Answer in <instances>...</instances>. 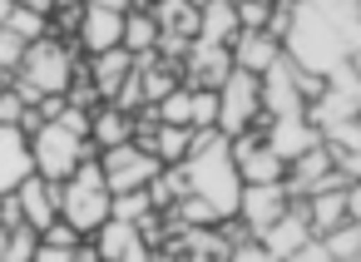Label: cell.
<instances>
[{
	"mask_svg": "<svg viewBox=\"0 0 361 262\" xmlns=\"http://www.w3.org/2000/svg\"><path fill=\"white\" fill-rule=\"evenodd\" d=\"M60 218L94 237L104 223H109V183H104V168H99V154L94 158H80V168L60 183Z\"/></svg>",
	"mask_w": 361,
	"mask_h": 262,
	"instance_id": "1",
	"label": "cell"
},
{
	"mask_svg": "<svg viewBox=\"0 0 361 262\" xmlns=\"http://www.w3.org/2000/svg\"><path fill=\"white\" fill-rule=\"evenodd\" d=\"M99 149L90 144V139H80V134H70L60 119H45L35 134H30V158H35V173L40 178H50V183H65L75 168H80V158H94Z\"/></svg>",
	"mask_w": 361,
	"mask_h": 262,
	"instance_id": "2",
	"label": "cell"
},
{
	"mask_svg": "<svg viewBox=\"0 0 361 262\" xmlns=\"http://www.w3.org/2000/svg\"><path fill=\"white\" fill-rule=\"evenodd\" d=\"M85 55H80V45L75 40H55V35H45V40H30L25 45V60H20V80H30L40 94H65L70 89V80H75V65H80Z\"/></svg>",
	"mask_w": 361,
	"mask_h": 262,
	"instance_id": "3",
	"label": "cell"
},
{
	"mask_svg": "<svg viewBox=\"0 0 361 262\" xmlns=\"http://www.w3.org/2000/svg\"><path fill=\"white\" fill-rule=\"evenodd\" d=\"M252 124L267 129V114H262V75L233 70V75L223 80V89H218V129L233 139V134H243V129H252Z\"/></svg>",
	"mask_w": 361,
	"mask_h": 262,
	"instance_id": "4",
	"label": "cell"
},
{
	"mask_svg": "<svg viewBox=\"0 0 361 262\" xmlns=\"http://www.w3.org/2000/svg\"><path fill=\"white\" fill-rule=\"evenodd\" d=\"M99 168H104V183L109 193H124V188H144L164 163L144 149V144H114V149H99Z\"/></svg>",
	"mask_w": 361,
	"mask_h": 262,
	"instance_id": "5",
	"label": "cell"
},
{
	"mask_svg": "<svg viewBox=\"0 0 361 262\" xmlns=\"http://www.w3.org/2000/svg\"><path fill=\"white\" fill-rule=\"evenodd\" d=\"M233 45H208V40H193L183 65H178V80L193 85V89H223V80L233 75Z\"/></svg>",
	"mask_w": 361,
	"mask_h": 262,
	"instance_id": "6",
	"label": "cell"
},
{
	"mask_svg": "<svg viewBox=\"0 0 361 262\" xmlns=\"http://www.w3.org/2000/svg\"><path fill=\"white\" fill-rule=\"evenodd\" d=\"M302 94H297V60L282 50L267 70H262V114L267 119H287V114H302Z\"/></svg>",
	"mask_w": 361,
	"mask_h": 262,
	"instance_id": "7",
	"label": "cell"
},
{
	"mask_svg": "<svg viewBox=\"0 0 361 262\" xmlns=\"http://www.w3.org/2000/svg\"><path fill=\"white\" fill-rule=\"evenodd\" d=\"M287 203H292V193H287L282 178H277V183H243L238 218L247 223V232H262L267 223H277V218L287 213Z\"/></svg>",
	"mask_w": 361,
	"mask_h": 262,
	"instance_id": "8",
	"label": "cell"
},
{
	"mask_svg": "<svg viewBox=\"0 0 361 262\" xmlns=\"http://www.w3.org/2000/svg\"><path fill=\"white\" fill-rule=\"evenodd\" d=\"M119 40H124V11H109V6H85V15H80V30H75V45H80V55L114 50Z\"/></svg>",
	"mask_w": 361,
	"mask_h": 262,
	"instance_id": "9",
	"label": "cell"
},
{
	"mask_svg": "<svg viewBox=\"0 0 361 262\" xmlns=\"http://www.w3.org/2000/svg\"><path fill=\"white\" fill-rule=\"evenodd\" d=\"M30 173H35L30 134L20 124H0V193H16Z\"/></svg>",
	"mask_w": 361,
	"mask_h": 262,
	"instance_id": "10",
	"label": "cell"
},
{
	"mask_svg": "<svg viewBox=\"0 0 361 262\" xmlns=\"http://www.w3.org/2000/svg\"><path fill=\"white\" fill-rule=\"evenodd\" d=\"M257 237H262V247H267V257H272V262H282V257H297V247L312 237V227H307V213H302V198H292V203H287V213H282L277 223H267Z\"/></svg>",
	"mask_w": 361,
	"mask_h": 262,
	"instance_id": "11",
	"label": "cell"
},
{
	"mask_svg": "<svg viewBox=\"0 0 361 262\" xmlns=\"http://www.w3.org/2000/svg\"><path fill=\"white\" fill-rule=\"evenodd\" d=\"M94 247H99L104 262H144V257H154L144 232H139V223H129V218H109L94 232Z\"/></svg>",
	"mask_w": 361,
	"mask_h": 262,
	"instance_id": "12",
	"label": "cell"
},
{
	"mask_svg": "<svg viewBox=\"0 0 361 262\" xmlns=\"http://www.w3.org/2000/svg\"><path fill=\"white\" fill-rule=\"evenodd\" d=\"M262 139L282 154V163H292L297 154H307L312 144H322V129L307 114H287V119H267V134Z\"/></svg>",
	"mask_w": 361,
	"mask_h": 262,
	"instance_id": "13",
	"label": "cell"
},
{
	"mask_svg": "<svg viewBox=\"0 0 361 262\" xmlns=\"http://www.w3.org/2000/svg\"><path fill=\"white\" fill-rule=\"evenodd\" d=\"M16 198H20V208H25V223L40 232V227H50L55 218H60V183H50V178H40V173H30L20 188H16Z\"/></svg>",
	"mask_w": 361,
	"mask_h": 262,
	"instance_id": "14",
	"label": "cell"
},
{
	"mask_svg": "<svg viewBox=\"0 0 361 262\" xmlns=\"http://www.w3.org/2000/svg\"><path fill=\"white\" fill-rule=\"evenodd\" d=\"M302 213H307V227L322 237V232H331L336 223H346L351 213H346V188H336V183H326V188H317V193H307L302 198Z\"/></svg>",
	"mask_w": 361,
	"mask_h": 262,
	"instance_id": "15",
	"label": "cell"
},
{
	"mask_svg": "<svg viewBox=\"0 0 361 262\" xmlns=\"http://www.w3.org/2000/svg\"><path fill=\"white\" fill-rule=\"evenodd\" d=\"M85 70H90V80H94V89H99V99H114V89H119L124 75L134 70V55H129L124 45H114V50L85 55Z\"/></svg>",
	"mask_w": 361,
	"mask_h": 262,
	"instance_id": "16",
	"label": "cell"
},
{
	"mask_svg": "<svg viewBox=\"0 0 361 262\" xmlns=\"http://www.w3.org/2000/svg\"><path fill=\"white\" fill-rule=\"evenodd\" d=\"M277 55H282V40L267 35V30H238V40H233V65H238V70L262 75Z\"/></svg>",
	"mask_w": 361,
	"mask_h": 262,
	"instance_id": "17",
	"label": "cell"
},
{
	"mask_svg": "<svg viewBox=\"0 0 361 262\" xmlns=\"http://www.w3.org/2000/svg\"><path fill=\"white\" fill-rule=\"evenodd\" d=\"M129 139H134V114L104 99V104L90 114V144H94V149H114V144H129Z\"/></svg>",
	"mask_w": 361,
	"mask_h": 262,
	"instance_id": "18",
	"label": "cell"
},
{
	"mask_svg": "<svg viewBox=\"0 0 361 262\" xmlns=\"http://www.w3.org/2000/svg\"><path fill=\"white\" fill-rule=\"evenodd\" d=\"M193 40L233 45L238 40V0H208V6L198 11V35Z\"/></svg>",
	"mask_w": 361,
	"mask_h": 262,
	"instance_id": "19",
	"label": "cell"
},
{
	"mask_svg": "<svg viewBox=\"0 0 361 262\" xmlns=\"http://www.w3.org/2000/svg\"><path fill=\"white\" fill-rule=\"evenodd\" d=\"M139 144V139H134ZM144 149L159 158V163H183L188 149H193V129L188 124H154V134L144 139Z\"/></svg>",
	"mask_w": 361,
	"mask_h": 262,
	"instance_id": "20",
	"label": "cell"
},
{
	"mask_svg": "<svg viewBox=\"0 0 361 262\" xmlns=\"http://www.w3.org/2000/svg\"><path fill=\"white\" fill-rule=\"evenodd\" d=\"M149 15H154L159 30H169V35H183V40L198 35V11L188 6V0H149Z\"/></svg>",
	"mask_w": 361,
	"mask_h": 262,
	"instance_id": "21",
	"label": "cell"
},
{
	"mask_svg": "<svg viewBox=\"0 0 361 262\" xmlns=\"http://www.w3.org/2000/svg\"><path fill=\"white\" fill-rule=\"evenodd\" d=\"M129 55H149L154 45H159V20L149 15V6H134V11H124V40H119Z\"/></svg>",
	"mask_w": 361,
	"mask_h": 262,
	"instance_id": "22",
	"label": "cell"
},
{
	"mask_svg": "<svg viewBox=\"0 0 361 262\" xmlns=\"http://www.w3.org/2000/svg\"><path fill=\"white\" fill-rule=\"evenodd\" d=\"M322 242H326V262H356L361 257V223L346 218L331 232H322Z\"/></svg>",
	"mask_w": 361,
	"mask_h": 262,
	"instance_id": "23",
	"label": "cell"
},
{
	"mask_svg": "<svg viewBox=\"0 0 361 262\" xmlns=\"http://www.w3.org/2000/svg\"><path fill=\"white\" fill-rule=\"evenodd\" d=\"M35 242H40V232L30 223L0 227V262H35Z\"/></svg>",
	"mask_w": 361,
	"mask_h": 262,
	"instance_id": "24",
	"label": "cell"
},
{
	"mask_svg": "<svg viewBox=\"0 0 361 262\" xmlns=\"http://www.w3.org/2000/svg\"><path fill=\"white\" fill-rule=\"evenodd\" d=\"M6 30H16L25 45H30V40H45V35H50V15H45V11H30V6H11Z\"/></svg>",
	"mask_w": 361,
	"mask_h": 262,
	"instance_id": "25",
	"label": "cell"
},
{
	"mask_svg": "<svg viewBox=\"0 0 361 262\" xmlns=\"http://www.w3.org/2000/svg\"><path fill=\"white\" fill-rule=\"evenodd\" d=\"M154 114H159V124H188V119H193V89H188V85L169 89V94L154 104ZM188 129H193V124H188Z\"/></svg>",
	"mask_w": 361,
	"mask_h": 262,
	"instance_id": "26",
	"label": "cell"
},
{
	"mask_svg": "<svg viewBox=\"0 0 361 262\" xmlns=\"http://www.w3.org/2000/svg\"><path fill=\"white\" fill-rule=\"evenodd\" d=\"M154 208V198H149V183L144 188H124V193H109V218H144Z\"/></svg>",
	"mask_w": 361,
	"mask_h": 262,
	"instance_id": "27",
	"label": "cell"
},
{
	"mask_svg": "<svg viewBox=\"0 0 361 262\" xmlns=\"http://www.w3.org/2000/svg\"><path fill=\"white\" fill-rule=\"evenodd\" d=\"M193 89V85H188ZM193 129H213L218 124V89H193Z\"/></svg>",
	"mask_w": 361,
	"mask_h": 262,
	"instance_id": "28",
	"label": "cell"
},
{
	"mask_svg": "<svg viewBox=\"0 0 361 262\" xmlns=\"http://www.w3.org/2000/svg\"><path fill=\"white\" fill-rule=\"evenodd\" d=\"M272 0H238V30H267Z\"/></svg>",
	"mask_w": 361,
	"mask_h": 262,
	"instance_id": "29",
	"label": "cell"
},
{
	"mask_svg": "<svg viewBox=\"0 0 361 262\" xmlns=\"http://www.w3.org/2000/svg\"><path fill=\"white\" fill-rule=\"evenodd\" d=\"M20 60H25V40H20L16 30H6V25H0V70H6V75H16V70H20Z\"/></svg>",
	"mask_w": 361,
	"mask_h": 262,
	"instance_id": "30",
	"label": "cell"
},
{
	"mask_svg": "<svg viewBox=\"0 0 361 262\" xmlns=\"http://www.w3.org/2000/svg\"><path fill=\"white\" fill-rule=\"evenodd\" d=\"M25 109H30V104H25V99L11 89V80H6V85H0V124H20Z\"/></svg>",
	"mask_w": 361,
	"mask_h": 262,
	"instance_id": "31",
	"label": "cell"
},
{
	"mask_svg": "<svg viewBox=\"0 0 361 262\" xmlns=\"http://www.w3.org/2000/svg\"><path fill=\"white\" fill-rule=\"evenodd\" d=\"M60 124H65L70 134H80V139H90V109H75V104H65V114H60Z\"/></svg>",
	"mask_w": 361,
	"mask_h": 262,
	"instance_id": "32",
	"label": "cell"
},
{
	"mask_svg": "<svg viewBox=\"0 0 361 262\" xmlns=\"http://www.w3.org/2000/svg\"><path fill=\"white\" fill-rule=\"evenodd\" d=\"M11 223H25V208L16 193H0V227H11Z\"/></svg>",
	"mask_w": 361,
	"mask_h": 262,
	"instance_id": "33",
	"label": "cell"
},
{
	"mask_svg": "<svg viewBox=\"0 0 361 262\" xmlns=\"http://www.w3.org/2000/svg\"><path fill=\"white\" fill-rule=\"evenodd\" d=\"M346 213L361 223V178H351V183H346Z\"/></svg>",
	"mask_w": 361,
	"mask_h": 262,
	"instance_id": "34",
	"label": "cell"
},
{
	"mask_svg": "<svg viewBox=\"0 0 361 262\" xmlns=\"http://www.w3.org/2000/svg\"><path fill=\"white\" fill-rule=\"evenodd\" d=\"M85 6H109V11H134V6H149V0H85Z\"/></svg>",
	"mask_w": 361,
	"mask_h": 262,
	"instance_id": "35",
	"label": "cell"
},
{
	"mask_svg": "<svg viewBox=\"0 0 361 262\" xmlns=\"http://www.w3.org/2000/svg\"><path fill=\"white\" fill-rule=\"evenodd\" d=\"M11 6H16V0H0V25H6V15H11Z\"/></svg>",
	"mask_w": 361,
	"mask_h": 262,
	"instance_id": "36",
	"label": "cell"
},
{
	"mask_svg": "<svg viewBox=\"0 0 361 262\" xmlns=\"http://www.w3.org/2000/svg\"><path fill=\"white\" fill-rule=\"evenodd\" d=\"M188 6H193V11H203V6H208V0H188Z\"/></svg>",
	"mask_w": 361,
	"mask_h": 262,
	"instance_id": "37",
	"label": "cell"
},
{
	"mask_svg": "<svg viewBox=\"0 0 361 262\" xmlns=\"http://www.w3.org/2000/svg\"><path fill=\"white\" fill-rule=\"evenodd\" d=\"M351 65H356V70H361V50H356V55H351Z\"/></svg>",
	"mask_w": 361,
	"mask_h": 262,
	"instance_id": "38",
	"label": "cell"
}]
</instances>
